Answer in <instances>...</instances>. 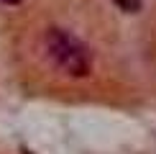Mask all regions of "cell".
<instances>
[{
    "label": "cell",
    "mask_w": 156,
    "mask_h": 154,
    "mask_svg": "<svg viewBox=\"0 0 156 154\" xmlns=\"http://www.w3.org/2000/svg\"><path fill=\"white\" fill-rule=\"evenodd\" d=\"M46 51L54 59V64L64 75L84 77L92 69V54L77 36H72L64 28H49L46 34Z\"/></svg>",
    "instance_id": "obj_1"
},
{
    "label": "cell",
    "mask_w": 156,
    "mask_h": 154,
    "mask_svg": "<svg viewBox=\"0 0 156 154\" xmlns=\"http://www.w3.org/2000/svg\"><path fill=\"white\" fill-rule=\"evenodd\" d=\"M113 3L126 13H138L141 10V0H113Z\"/></svg>",
    "instance_id": "obj_2"
},
{
    "label": "cell",
    "mask_w": 156,
    "mask_h": 154,
    "mask_svg": "<svg viewBox=\"0 0 156 154\" xmlns=\"http://www.w3.org/2000/svg\"><path fill=\"white\" fill-rule=\"evenodd\" d=\"M3 3H8V5H18L21 0H3Z\"/></svg>",
    "instance_id": "obj_3"
},
{
    "label": "cell",
    "mask_w": 156,
    "mask_h": 154,
    "mask_svg": "<svg viewBox=\"0 0 156 154\" xmlns=\"http://www.w3.org/2000/svg\"><path fill=\"white\" fill-rule=\"evenodd\" d=\"M23 154H34V152H28V149H23Z\"/></svg>",
    "instance_id": "obj_4"
}]
</instances>
